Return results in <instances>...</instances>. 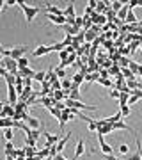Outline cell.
Returning a JSON list of instances; mask_svg holds the SVG:
<instances>
[{"label":"cell","instance_id":"obj_32","mask_svg":"<svg viewBox=\"0 0 142 160\" xmlns=\"http://www.w3.org/2000/svg\"><path fill=\"white\" fill-rule=\"evenodd\" d=\"M39 135H43V130H30L27 133V137H32V139H36V141L39 139Z\"/></svg>","mask_w":142,"mask_h":160},{"label":"cell","instance_id":"obj_12","mask_svg":"<svg viewBox=\"0 0 142 160\" xmlns=\"http://www.w3.org/2000/svg\"><path fill=\"white\" fill-rule=\"evenodd\" d=\"M85 151V146H84V139H78V142H76V149H75V160H78Z\"/></svg>","mask_w":142,"mask_h":160},{"label":"cell","instance_id":"obj_3","mask_svg":"<svg viewBox=\"0 0 142 160\" xmlns=\"http://www.w3.org/2000/svg\"><path fill=\"white\" fill-rule=\"evenodd\" d=\"M28 50L27 45H20V46H12L11 48V59H14V61H18V59L23 57V53Z\"/></svg>","mask_w":142,"mask_h":160},{"label":"cell","instance_id":"obj_42","mask_svg":"<svg viewBox=\"0 0 142 160\" xmlns=\"http://www.w3.org/2000/svg\"><path fill=\"white\" fill-rule=\"evenodd\" d=\"M25 144H27L28 148H36V139H32V137H25Z\"/></svg>","mask_w":142,"mask_h":160},{"label":"cell","instance_id":"obj_14","mask_svg":"<svg viewBox=\"0 0 142 160\" xmlns=\"http://www.w3.org/2000/svg\"><path fill=\"white\" fill-rule=\"evenodd\" d=\"M71 82H73L75 86L80 87V84H84V82H85V75L80 73V71H78V73H75L73 77H71Z\"/></svg>","mask_w":142,"mask_h":160},{"label":"cell","instance_id":"obj_31","mask_svg":"<svg viewBox=\"0 0 142 160\" xmlns=\"http://www.w3.org/2000/svg\"><path fill=\"white\" fill-rule=\"evenodd\" d=\"M37 155V149L36 148H28V146H25V158H28V157H36Z\"/></svg>","mask_w":142,"mask_h":160},{"label":"cell","instance_id":"obj_57","mask_svg":"<svg viewBox=\"0 0 142 160\" xmlns=\"http://www.w3.org/2000/svg\"><path fill=\"white\" fill-rule=\"evenodd\" d=\"M0 68H4V59H0Z\"/></svg>","mask_w":142,"mask_h":160},{"label":"cell","instance_id":"obj_23","mask_svg":"<svg viewBox=\"0 0 142 160\" xmlns=\"http://www.w3.org/2000/svg\"><path fill=\"white\" fill-rule=\"evenodd\" d=\"M108 75H112V77L114 75H115V77H121V66L119 64H114L112 68L108 69Z\"/></svg>","mask_w":142,"mask_h":160},{"label":"cell","instance_id":"obj_17","mask_svg":"<svg viewBox=\"0 0 142 160\" xmlns=\"http://www.w3.org/2000/svg\"><path fill=\"white\" fill-rule=\"evenodd\" d=\"M46 80H48V82H55V80H59L57 78V75H55V68H53V66H50V68L46 69Z\"/></svg>","mask_w":142,"mask_h":160},{"label":"cell","instance_id":"obj_26","mask_svg":"<svg viewBox=\"0 0 142 160\" xmlns=\"http://www.w3.org/2000/svg\"><path fill=\"white\" fill-rule=\"evenodd\" d=\"M4 78H6L7 86H14V84H16V75H14V73H7Z\"/></svg>","mask_w":142,"mask_h":160},{"label":"cell","instance_id":"obj_28","mask_svg":"<svg viewBox=\"0 0 142 160\" xmlns=\"http://www.w3.org/2000/svg\"><path fill=\"white\" fill-rule=\"evenodd\" d=\"M4 137H6V141H12V137H14V128H4Z\"/></svg>","mask_w":142,"mask_h":160},{"label":"cell","instance_id":"obj_40","mask_svg":"<svg viewBox=\"0 0 142 160\" xmlns=\"http://www.w3.org/2000/svg\"><path fill=\"white\" fill-rule=\"evenodd\" d=\"M55 75H57V78H66V77H68V75H66V71H64L62 68H59V66L55 68Z\"/></svg>","mask_w":142,"mask_h":160},{"label":"cell","instance_id":"obj_53","mask_svg":"<svg viewBox=\"0 0 142 160\" xmlns=\"http://www.w3.org/2000/svg\"><path fill=\"white\" fill-rule=\"evenodd\" d=\"M14 4H16V0H7V2H6V7H12Z\"/></svg>","mask_w":142,"mask_h":160},{"label":"cell","instance_id":"obj_56","mask_svg":"<svg viewBox=\"0 0 142 160\" xmlns=\"http://www.w3.org/2000/svg\"><path fill=\"white\" fill-rule=\"evenodd\" d=\"M6 160H16V158H14L12 155H6Z\"/></svg>","mask_w":142,"mask_h":160},{"label":"cell","instance_id":"obj_24","mask_svg":"<svg viewBox=\"0 0 142 160\" xmlns=\"http://www.w3.org/2000/svg\"><path fill=\"white\" fill-rule=\"evenodd\" d=\"M12 157H14V158H25V148H14Z\"/></svg>","mask_w":142,"mask_h":160},{"label":"cell","instance_id":"obj_18","mask_svg":"<svg viewBox=\"0 0 142 160\" xmlns=\"http://www.w3.org/2000/svg\"><path fill=\"white\" fill-rule=\"evenodd\" d=\"M64 16L66 18H76V14H75V4L71 2V4H68V7L64 9Z\"/></svg>","mask_w":142,"mask_h":160},{"label":"cell","instance_id":"obj_4","mask_svg":"<svg viewBox=\"0 0 142 160\" xmlns=\"http://www.w3.org/2000/svg\"><path fill=\"white\" fill-rule=\"evenodd\" d=\"M4 68H6L9 73L18 75V61H14V59H11V57H4Z\"/></svg>","mask_w":142,"mask_h":160},{"label":"cell","instance_id":"obj_33","mask_svg":"<svg viewBox=\"0 0 142 160\" xmlns=\"http://www.w3.org/2000/svg\"><path fill=\"white\" fill-rule=\"evenodd\" d=\"M12 151H14V144H12L11 141H7L6 148H4V153H6V155H12Z\"/></svg>","mask_w":142,"mask_h":160},{"label":"cell","instance_id":"obj_43","mask_svg":"<svg viewBox=\"0 0 142 160\" xmlns=\"http://www.w3.org/2000/svg\"><path fill=\"white\" fill-rule=\"evenodd\" d=\"M108 96H110V98H114V100H119L121 91H117V89H114V91H110V92H108Z\"/></svg>","mask_w":142,"mask_h":160},{"label":"cell","instance_id":"obj_49","mask_svg":"<svg viewBox=\"0 0 142 160\" xmlns=\"http://www.w3.org/2000/svg\"><path fill=\"white\" fill-rule=\"evenodd\" d=\"M128 64H130V61H128V59H126V57H121V61H119V66H121V68H126Z\"/></svg>","mask_w":142,"mask_h":160},{"label":"cell","instance_id":"obj_34","mask_svg":"<svg viewBox=\"0 0 142 160\" xmlns=\"http://www.w3.org/2000/svg\"><path fill=\"white\" fill-rule=\"evenodd\" d=\"M98 84H101L103 87H114V82H112V80H108V78H101V77H100V80H98Z\"/></svg>","mask_w":142,"mask_h":160},{"label":"cell","instance_id":"obj_27","mask_svg":"<svg viewBox=\"0 0 142 160\" xmlns=\"http://www.w3.org/2000/svg\"><path fill=\"white\" fill-rule=\"evenodd\" d=\"M51 96H53V100H55V102H62L64 98H66V94H64V91L61 89V91H53V94H51Z\"/></svg>","mask_w":142,"mask_h":160},{"label":"cell","instance_id":"obj_41","mask_svg":"<svg viewBox=\"0 0 142 160\" xmlns=\"http://www.w3.org/2000/svg\"><path fill=\"white\" fill-rule=\"evenodd\" d=\"M75 27H78V29L84 27V16H76L75 18Z\"/></svg>","mask_w":142,"mask_h":160},{"label":"cell","instance_id":"obj_38","mask_svg":"<svg viewBox=\"0 0 142 160\" xmlns=\"http://www.w3.org/2000/svg\"><path fill=\"white\" fill-rule=\"evenodd\" d=\"M128 68L131 69V73H133V75H139V68H140L139 64H135L133 61H130V64H128Z\"/></svg>","mask_w":142,"mask_h":160},{"label":"cell","instance_id":"obj_39","mask_svg":"<svg viewBox=\"0 0 142 160\" xmlns=\"http://www.w3.org/2000/svg\"><path fill=\"white\" fill-rule=\"evenodd\" d=\"M126 87H128L130 91H133L135 87H139V82H137V80H126Z\"/></svg>","mask_w":142,"mask_h":160},{"label":"cell","instance_id":"obj_35","mask_svg":"<svg viewBox=\"0 0 142 160\" xmlns=\"http://www.w3.org/2000/svg\"><path fill=\"white\" fill-rule=\"evenodd\" d=\"M23 68H28V59L27 57L18 59V69H23Z\"/></svg>","mask_w":142,"mask_h":160},{"label":"cell","instance_id":"obj_36","mask_svg":"<svg viewBox=\"0 0 142 160\" xmlns=\"http://www.w3.org/2000/svg\"><path fill=\"white\" fill-rule=\"evenodd\" d=\"M140 43H142V41H133V43H130V45H128V46H130V53H135V52L139 50Z\"/></svg>","mask_w":142,"mask_h":160},{"label":"cell","instance_id":"obj_48","mask_svg":"<svg viewBox=\"0 0 142 160\" xmlns=\"http://www.w3.org/2000/svg\"><path fill=\"white\" fill-rule=\"evenodd\" d=\"M59 57H61V61H66V59L69 57V52H68V50H62V52H59Z\"/></svg>","mask_w":142,"mask_h":160},{"label":"cell","instance_id":"obj_55","mask_svg":"<svg viewBox=\"0 0 142 160\" xmlns=\"http://www.w3.org/2000/svg\"><path fill=\"white\" fill-rule=\"evenodd\" d=\"M103 45L107 46V48H112V46H110V45H112V41H103Z\"/></svg>","mask_w":142,"mask_h":160},{"label":"cell","instance_id":"obj_52","mask_svg":"<svg viewBox=\"0 0 142 160\" xmlns=\"http://www.w3.org/2000/svg\"><path fill=\"white\" fill-rule=\"evenodd\" d=\"M103 158L105 160H121V158H117V157H114V153L112 155H103Z\"/></svg>","mask_w":142,"mask_h":160},{"label":"cell","instance_id":"obj_60","mask_svg":"<svg viewBox=\"0 0 142 160\" xmlns=\"http://www.w3.org/2000/svg\"><path fill=\"white\" fill-rule=\"evenodd\" d=\"M139 50H140V52H142V43H140V46H139Z\"/></svg>","mask_w":142,"mask_h":160},{"label":"cell","instance_id":"obj_5","mask_svg":"<svg viewBox=\"0 0 142 160\" xmlns=\"http://www.w3.org/2000/svg\"><path fill=\"white\" fill-rule=\"evenodd\" d=\"M43 11H45L46 14H53V16H64V11H62V9H59L57 6H51V4H46Z\"/></svg>","mask_w":142,"mask_h":160},{"label":"cell","instance_id":"obj_50","mask_svg":"<svg viewBox=\"0 0 142 160\" xmlns=\"http://www.w3.org/2000/svg\"><path fill=\"white\" fill-rule=\"evenodd\" d=\"M87 6L91 7V9H94V11H96V7H98V0H89V2H87Z\"/></svg>","mask_w":142,"mask_h":160},{"label":"cell","instance_id":"obj_21","mask_svg":"<svg viewBox=\"0 0 142 160\" xmlns=\"http://www.w3.org/2000/svg\"><path fill=\"white\" fill-rule=\"evenodd\" d=\"M68 46L64 45V41H59V43H53V45H50V50L51 52H62V50H66Z\"/></svg>","mask_w":142,"mask_h":160},{"label":"cell","instance_id":"obj_47","mask_svg":"<svg viewBox=\"0 0 142 160\" xmlns=\"http://www.w3.org/2000/svg\"><path fill=\"white\" fill-rule=\"evenodd\" d=\"M139 100H140L139 96H135V94H131V96L128 98V105H135V103L139 102Z\"/></svg>","mask_w":142,"mask_h":160},{"label":"cell","instance_id":"obj_20","mask_svg":"<svg viewBox=\"0 0 142 160\" xmlns=\"http://www.w3.org/2000/svg\"><path fill=\"white\" fill-rule=\"evenodd\" d=\"M14 121L11 118H0V128H12Z\"/></svg>","mask_w":142,"mask_h":160},{"label":"cell","instance_id":"obj_46","mask_svg":"<svg viewBox=\"0 0 142 160\" xmlns=\"http://www.w3.org/2000/svg\"><path fill=\"white\" fill-rule=\"evenodd\" d=\"M53 107L59 109V110H66V109H68V107H66V103H62V102H55V103H53Z\"/></svg>","mask_w":142,"mask_h":160},{"label":"cell","instance_id":"obj_25","mask_svg":"<svg viewBox=\"0 0 142 160\" xmlns=\"http://www.w3.org/2000/svg\"><path fill=\"white\" fill-rule=\"evenodd\" d=\"M34 80H36V82H41V84H43V82L46 80V71H43V69H41V71H36Z\"/></svg>","mask_w":142,"mask_h":160},{"label":"cell","instance_id":"obj_7","mask_svg":"<svg viewBox=\"0 0 142 160\" xmlns=\"http://www.w3.org/2000/svg\"><path fill=\"white\" fill-rule=\"evenodd\" d=\"M0 118H11V119L14 118V107H12L9 102L4 105V109H2V112H0Z\"/></svg>","mask_w":142,"mask_h":160},{"label":"cell","instance_id":"obj_22","mask_svg":"<svg viewBox=\"0 0 142 160\" xmlns=\"http://www.w3.org/2000/svg\"><path fill=\"white\" fill-rule=\"evenodd\" d=\"M123 7H125V2H119V0H115V2H112V4H110V9H112L114 12H119Z\"/></svg>","mask_w":142,"mask_h":160},{"label":"cell","instance_id":"obj_13","mask_svg":"<svg viewBox=\"0 0 142 160\" xmlns=\"http://www.w3.org/2000/svg\"><path fill=\"white\" fill-rule=\"evenodd\" d=\"M37 103H41L46 109H50V107H53L55 100H53V96H41V100H37Z\"/></svg>","mask_w":142,"mask_h":160},{"label":"cell","instance_id":"obj_10","mask_svg":"<svg viewBox=\"0 0 142 160\" xmlns=\"http://www.w3.org/2000/svg\"><path fill=\"white\" fill-rule=\"evenodd\" d=\"M69 139H71V130L66 133V137H62L61 141H59V142H57V146H55V148H57V153H62V149L66 148V144H68Z\"/></svg>","mask_w":142,"mask_h":160},{"label":"cell","instance_id":"obj_19","mask_svg":"<svg viewBox=\"0 0 142 160\" xmlns=\"http://www.w3.org/2000/svg\"><path fill=\"white\" fill-rule=\"evenodd\" d=\"M131 96V91H126V92H121V96H119V107H123V105H128V98Z\"/></svg>","mask_w":142,"mask_h":160},{"label":"cell","instance_id":"obj_59","mask_svg":"<svg viewBox=\"0 0 142 160\" xmlns=\"http://www.w3.org/2000/svg\"><path fill=\"white\" fill-rule=\"evenodd\" d=\"M139 75H142V66H140V68H139Z\"/></svg>","mask_w":142,"mask_h":160},{"label":"cell","instance_id":"obj_45","mask_svg":"<svg viewBox=\"0 0 142 160\" xmlns=\"http://www.w3.org/2000/svg\"><path fill=\"white\" fill-rule=\"evenodd\" d=\"M98 130V121L92 119L91 123H89V132H96Z\"/></svg>","mask_w":142,"mask_h":160},{"label":"cell","instance_id":"obj_58","mask_svg":"<svg viewBox=\"0 0 142 160\" xmlns=\"http://www.w3.org/2000/svg\"><path fill=\"white\" fill-rule=\"evenodd\" d=\"M4 105H6V103H2V102H0V112H2V109H4Z\"/></svg>","mask_w":142,"mask_h":160},{"label":"cell","instance_id":"obj_6","mask_svg":"<svg viewBox=\"0 0 142 160\" xmlns=\"http://www.w3.org/2000/svg\"><path fill=\"white\" fill-rule=\"evenodd\" d=\"M48 53H51L50 45H48V46H46V45H41V46H37V48L32 52V57H41V55H48Z\"/></svg>","mask_w":142,"mask_h":160},{"label":"cell","instance_id":"obj_15","mask_svg":"<svg viewBox=\"0 0 142 160\" xmlns=\"http://www.w3.org/2000/svg\"><path fill=\"white\" fill-rule=\"evenodd\" d=\"M84 36H85V43H89V45L98 39V34L92 32V30H84Z\"/></svg>","mask_w":142,"mask_h":160},{"label":"cell","instance_id":"obj_2","mask_svg":"<svg viewBox=\"0 0 142 160\" xmlns=\"http://www.w3.org/2000/svg\"><path fill=\"white\" fill-rule=\"evenodd\" d=\"M96 133H100V135H107V133H114V128L110 123H107L105 119H98V130Z\"/></svg>","mask_w":142,"mask_h":160},{"label":"cell","instance_id":"obj_29","mask_svg":"<svg viewBox=\"0 0 142 160\" xmlns=\"http://www.w3.org/2000/svg\"><path fill=\"white\" fill-rule=\"evenodd\" d=\"M61 84H62V91H71V86H73L71 78H64Z\"/></svg>","mask_w":142,"mask_h":160},{"label":"cell","instance_id":"obj_16","mask_svg":"<svg viewBox=\"0 0 142 160\" xmlns=\"http://www.w3.org/2000/svg\"><path fill=\"white\" fill-rule=\"evenodd\" d=\"M100 149H101L103 155H112L114 153V148L108 142H105V141H103V142H100Z\"/></svg>","mask_w":142,"mask_h":160},{"label":"cell","instance_id":"obj_51","mask_svg":"<svg viewBox=\"0 0 142 160\" xmlns=\"http://www.w3.org/2000/svg\"><path fill=\"white\" fill-rule=\"evenodd\" d=\"M23 86L25 87H32V78H23Z\"/></svg>","mask_w":142,"mask_h":160},{"label":"cell","instance_id":"obj_30","mask_svg":"<svg viewBox=\"0 0 142 160\" xmlns=\"http://www.w3.org/2000/svg\"><path fill=\"white\" fill-rule=\"evenodd\" d=\"M48 110H50V114L53 116V118H55L57 121L61 119V116H62V110H59V109H55V107H50V109H48Z\"/></svg>","mask_w":142,"mask_h":160},{"label":"cell","instance_id":"obj_1","mask_svg":"<svg viewBox=\"0 0 142 160\" xmlns=\"http://www.w3.org/2000/svg\"><path fill=\"white\" fill-rule=\"evenodd\" d=\"M23 12H25V18H27V23H32L34 22V18L37 16L41 12V7H36V6H27V2H25V6L22 7Z\"/></svg>","mask_w":142,"mask_h":160},{"label":"cell","instance_id":"obj_54","mask_svg":"<svg viewBox=\"0 0 142 160\" xmlns=\"http://www.w3.org/2000/svg\"><path fill=\"white\" fill-rule=\"evenodd\" d=\"M55 160H68L66 157H62V153H57L55 155Z\"/></svg>","mask_w":142,"mask_h":160},{"label":"cell","instance_id":"obj_44","mask_svg":"<svg viewBox=\"0 0 142 160\" xmlns=\"http://www.w3.org/2000/svg\"><path fill=\"white\" fill-rule=\"evenodd\" d=\"M128 148H130L128 144H119V153L121 155H128Z\"/></svg>","mask_w":142,"mask_h":160},{"label":"cell","instance_id":"obj_61","mask_svg":"<svg viewBox=\"0 0 142 160\" xmlns=\"http://www.w3.org/2000/svg\"><path fill=\"white\" fill-rule=\"evenodd\" d=\"M123 160H125V158H123Z\"/></svg>","mask_w":142,"mask_h":160},{"label":"cell","instance_id":"obj_37","mask_svg":"<svg viewBox=\"0 0 142 160\" xmlns=\"http://www.w3.org/2000/svg\"><path fill=\"white\" fill-rule=\"evenodd\" d=\"M121 114H123V118H128V116L131 114L130 105H123V107H121Z\"/></svg>","mask_w":142,"mask_h":160},{"label":"cell","instance_id":"obj_11","mask_svg":"<svg viewBox=\"0 0 142 160\" xmlns=\"http://www.w3.org/2000/svg\"><path fill=\"white\" fill-rule=\"evenodd\" d=\"M43 135L46 137V142H48V144H57L59 141H61V139H62V137H61V133L53 135V133H48L46 130H43Z\"/></svg>","mask_w":142,"mask_h":160},{"label":"cell","instance_id":"obj_8","mask_svg":"<svg viewBox=\"0 0 142 160\" xmlns=\"http://www.w3.org/2000/svg\"><path fill=\"white\" fill-rule=\"evenodd\" d=\"M112 128H114V132L125 130V132H131V133H135V130H133L130 125H126L125 121H117V123H112Z\"/></svg>","mask_w":142,"mask_h":160},{"label":"cell","instance_id":"obj_9","mask_svg":"<svg viewBox=\"0 0 142 160\" xmlns=\"http://www.w3.org/2000/svg\"><path fill=\"white\" fill-rule=\"evenodd\" d=\"M25 123H27V126L28 128H30V130H39V119H37V118H32V116H27V118H25Z\"/></svg>","mask_w":142,"mask_h":160}]
</instances>
